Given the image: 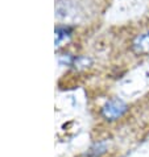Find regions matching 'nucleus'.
Segmentation results:
<instances>
[{
  "label": "nucleus",
  "mask_w": 149,
  "mask_h": 157,
  "mask_svg": "<svg viewBox=\"0 0 149 157\" xmlns=\"http://www.w3.org/2000/svg\"><path fill=\"white\" fill-rule=\"evenodd\" d=\"M128 110V106L119 98L109 99L102 107V116L107 120H116L121 117Z\"/></svg>",
  "instance_id": "obj_1"
},
{
  "label": "nucleus",
  "mask_w": 149,
  "mask_h": 157,
  "mask_svg": "<svg viewBox=\"0 0 149 157\" xmlns=\"http://www.w3.org/2000/svg\"><path fill=\"white\" fill-rule=\"evenodd\" d=\"M132 50L140 56L149 54V30L135 38L132 42Z\"/></svg>",
  "instance_id": "obj_2"
},
{
  "label": "nucleus",
  "mask_w": 149,
  "mask_h": 157,
  "mask_svg": "<svg viewBox=\"0 0 149 157\" xmlns=\"http://www.w3.org/2000/svg\"><path fill=\"white\" fill-rule=\"evenodd\" d=\"M73 33V28L71 27H67V25H58L55 28V45L59 46L63 41H66L70 38Z\"/></svg>",
  "instance_id": "obj_3"
},
{
  "label": "nucleus",
  "mask_w": 149,
  "mask_h": 157,
  "mask_svg": "<svg viewBox=\"0 0 149 157\" xmlns=\"http://www.w3.org/2000/svg\"><path fill=\"white\" fill-rule=\"evenodd\" d=\"M106 149H107L106 144L104 143H98V144H95V145L91 148L89 153H90L91 157H99L100 155H103L104 152H106Z\"/></svg>",
  "instance_id": "obj_4"
},
{
  "label": "nucleus",
  "mask_w": 149,
  "mask_h": 157,
  "mask_svg": "<svg viewBox=\"0 0 149 157\" xmlns=\"http://www.w3.org/2000/svg\"><path fill=\"white\" fill-rule=\"evenodd\" d=\"M74 59H75V58H73L70 54H62L59 57V63L61 65H73Z\"/></svg>",
  "instance_id": "obj_5"
}]
</instances>
